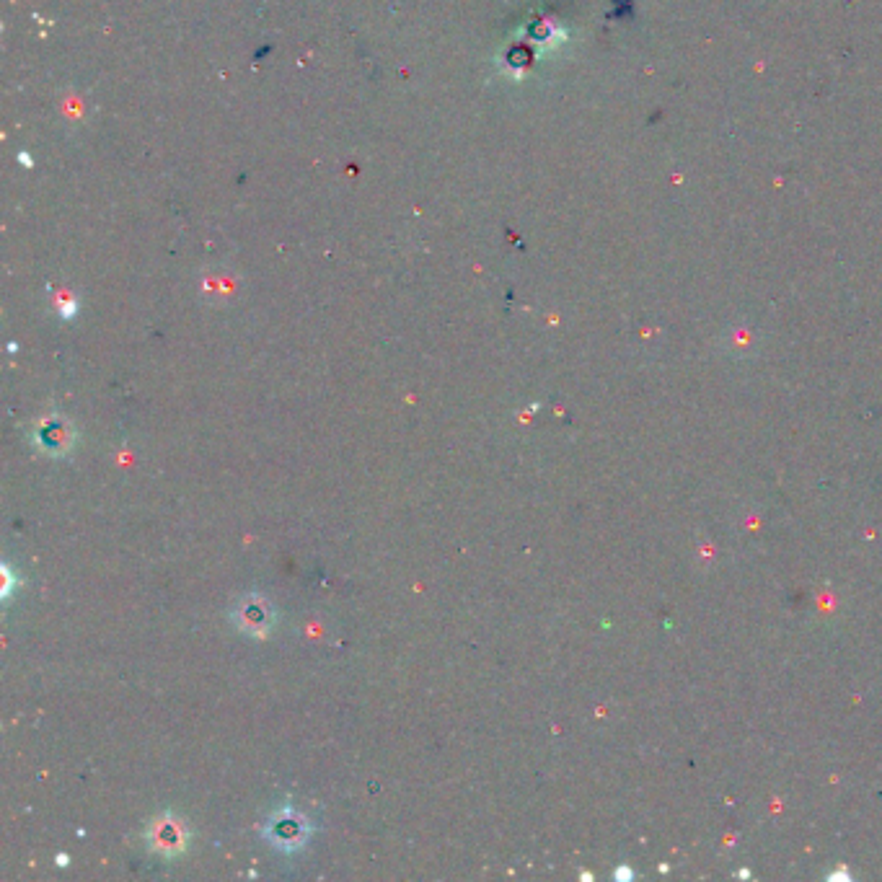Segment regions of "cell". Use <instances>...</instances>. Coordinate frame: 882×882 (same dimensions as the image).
Wrapping results in <instances>:
<instances>
[{
    "label": "cell",
    "mask_w": 882,
    "mask_h": 882,
    "mask_svg": "<svg viewBox=\"0 0 882 882\" xmlns=\"http://www.w3.org/2000/svg\"><path fill=\"white\" fill-rule=\"evenodd\" d=\"M308 831L311 828H308L306 818L295 813V810H290V807L280 810V813L272 815V820H269V839L282 851L303 849L308 841Z\"/></svg>",
    "instance_id": "1"
},
{
    "label": "cell",
    "mask_w": 882,
    "mask_h": 882,
    "mask_svg": "<svg viewBox=\"0 0 882 882\" xmlns=\"http://www.w3.org/2000/svg\"><path fill=\"white\" fill-rule=\"evenodd\" d=\"M233 621L249 637H267L275 626V611L264 601L262 595H249L233 608Z\"/></svg>",
    "instance_id": "2"
},
{
    "label": "cell",
    "mask_w": 882,
    "mask_h": 882,
    "mask_svg": "<svg viewBox=\"0 0 882 882\" xmlns=\"http://www.w3.org/2000/svg\"><path fill=\"white\" fill-rule=\"evenodd\" d=\"M148 844L161 857H176V854H182L187 849V828H184L182 820L163 815L148 831Z\"/></svg>",
    "instance_id": "3"
},
{
    "label": "cell",
    "mask_w": 882,
    "mask_h": 882,
    "mask_svg": "<svg viewBox=\"0 0 882 882\" xmlns=\"http://www.w3.org/2000/svg\"><path fill=\"white\" fill-rule=\"evenodd\" d=\"M37 445L44 453H65L73 445V427L63 417H50L37 427Z\"/></svg>",
    "instance_id": "4"
}]
</instances>
